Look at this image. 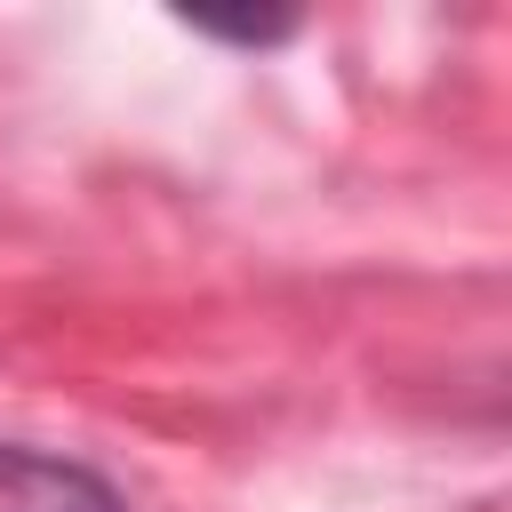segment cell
Wrapping results in <instances>:
<instances>
[{
	"mask_svg": "<svg viewBox=\"0 0 512 512\" xmlns=\"http://www.w3.org/2000/svg\"><path fill=\"white\" fill-rule=\"evenodd\" d=\"M0 512H128V504L96 464L0 440Z\"/></svg>",
	"mask_w": 512,
	"mask_h": 512,
	"instance_id": "1",
	"label": "cell"
},
{
	"mask_svg": "<svg viewBox=\"0 0 512 512\" xmlns=\"http://www.w3.org/2000/svg\"><path fill=\"white\" fill-rule=\"evenodd\" d=\"M200 40H232V48H272L296 32V16H184Z\"/></svg>",
	"mask_w": 512,
	"mask_h": 512,
	"instance_id": "2",
	"label": "cell"
}]
</instances>
